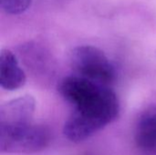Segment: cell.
Returning <instances> with one entry per match:
<instances>
[{
  "mask_svg": "<svg viewBox=\"0 0 156 155\" xmlns=\"http://www.w3.org/2000/svg\"><path fill=\"white\" fill-rule=\"evenodd\" d=\"M119 111L116 94L107 86H100L75 107L65 122L64 135L71 142H82L112 123L118 117Z\"/></svg>",
  "mask_w": 156,
  "mask_h": 155,
  "instance_id": "6da1fadb",
  "label": "cell"
},
{
  "mask_svg": "<svg viewBox=\"0 0 156 155\" xmlns=\"http://www.w3.org/2000/svg\"><path fill=\"white\" fill-rule=\"evenodd\" d=\"M72 69L81 78L107 86L116 78V71L102 50L93 46L76 48L70 57Z\"/></svg>",
  "mask_w": 156,
  "mask_h": 155,
  "instance_id": "7a4b0ae2",
  "label": "cell"
},
{
  "mask_svg": "<svg viewBox=\"0 0 156 155\" xmlns=\"http://www.w3.org/2000/svg\"><path fill=\"white\" fill-rule=\"evenodd\" d=\"M48 142V132L33 122L0 127V150L2 153H36L44 149Z\"/></svg>",
  "mask_w": 156,
  "mask_h": 155,
  "instance_id": "3957f363",
  "label": "cell"
},
{
  "mask_svg": "<svg viewBox=\"0 0 156 155\" xmlns=\"http://www.w3.org/2000/svg\"><path fill=\"white\" fill-rule=\"evenodd\" d=\"M35 100L31 96H23L4 103L0 108V127H8L32 122Z\"/></svg>",
  "mask_w": 156,
  "mask_h": 155,
  "instance_id": "277c9868",
  "label": "cell"
},
{
  "mask_svg": "<svg viewBox=\"0 0 156 155\" xmlns=\"http://www.w3.org/2000/svg\"><path fill=\"white\" fill-rule=\"evenodd\" d=\"M26 83V75L16 56L7 49L0 54V86L6 90H16Z\"/></svg>",
  "mask_w": 156,
  "mask_h": 155,
  "instance_id": "5b68a950",
  "label": "cell"
},
{
  "mask_svg": "<svg viewBox=\"0 0 156 155\" xmlns=\"http://www.w3.org/2000/svg\"><path fill=\"white\" fill-rule=\"evenodd\" d=\"M135 142L144 151L156 150V106L147 109L140 117L135 130Z\"/></svg>",
  "mask_w": 156,
  "mask_h": 155,
  "instance_id": "8992f818",
  "label": "cell"
},
{
  "mask_svg": "<svg viewBox=\"0 0 156 155\" xmlns=\"http://www.w3.org/2000/svg\"><path fill=\"white\" fill-rule=\"evenodd\" d=\"M32 0H0L1 8L9 15H17L25 12L31 5Z\"/></svg>",
  "mask_w": 156,
  "mask_h": 155,
  "instance_id": "52a82bcc",
  "label": "cell"
}]
</instances>
